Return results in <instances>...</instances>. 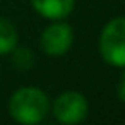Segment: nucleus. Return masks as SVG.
Instances as JSON below:
<instances>
[{
  "instance_id": "obj_1",
  "label": "nucleus",
  "mask_w": 125,
  "mask_h": 125,
  "mask_svg": "<svg viewBox=\"0 0 125 125\" xmlns=\"http://www.w3.org/2000/svg\"><path fill=\"white\" fill-rule=\"evenodd\" d=\"M50 99L40 87H19L9 99V113L14 122L22 125H36L46 118Z\"/></svg>"
},
{
  "instance_id": "obj_2",
  "label": "nucleus",
  "mask_w": 125,
  "mask_h": 125,
  "mask_svg": "<svg viewBox=\"0 0 125 125\" xmlns=\"http://www.w3.org/2000/svg\"><path fill=\"white\" fill-rule=\"evenodd\" d=\"M99 53L103 60L111 65L125 67V17H113L104 24L99 34Z\"/></svg>"
},
{
  "instance_id": "obj_3",
  "label": "nucleus",
  "mask_w": 125,
  "mask_h": 125,
  "mask_svg": "<svg viewBox=\"0 0 125 125\" xmlns=\"http://www.w3.org/2000/svg\"><path fill=\"white\" fill-rule=\"evenodd\" d=\"M50 108H52L55 120L63 125L81 123L86 120L89 113V103L86 96L79 91H65L58 94L53 104H50Z\"/></svg>"
},
{
  "instance_id": "obj_4",
  "label": "nucleus",
  "mask_w": 125,
  "mask_h": 125,
  "mask_svg": "<svg viewBox=\"0 0 125 125\" xmlns=\"http://www.w3.org/2000/svg\"><path fill=\"white\" fill-rule=\"evenodd\" d=\"M72 43H74V29L62 19L45 28V31L40 36V46L43 53L53 58L65 55L72 48Z\"/></svg>"
},
{
  "instance_id": "obj_5",
  "label": "nucleus",
  "mask_w": 125,
  "mask_h": 125,
  "mask_svg": "<svg viewBox=\"0 0 125 125\" xmlns=\"http://www.w3.org/2000/svg\"><path fill=\"white\" fill-rule=\"evenodd\" d=\"M31 5L41 17L60 21L70 16L75 7V0H31Z\"/></svg>"
},
{
  "instance_id": "obj_6",
  "label": "nucleus",
  "mask_w": 125,
  "mask_h": 125,
  "mask_svg": "<svg viewBox=\"0 0 125 125\" xmlns=\"http://www.w3.org/2000/svg\"><path fill=\"white\" fill-rule=\"evenodd\" d=\"M19 41V34L16 26L5 19V17H0V55H9Z\"/></svg>"
},
{
  "instance_id": "obj_7",
  "label": "nucleus",
  "mask_w": 125,
  "mask_h": 125,
  "mask_svg": "<svg viewBox=\"0 0 125 125\" xmlns=\"http://www.w3.org/2000/svg\"><path fill=\"white\" fill-rule=\"evenodd\" d=\"M10 53L14 55L12 60H14V63H16L19 69L26 70V69L31 67V63H33V53H31L29 50H26V48H17V46H16Z\"/></svg>"
},
{
  "instance_id": "obj_8",
  "label": "nucleus",
  "mask_w": 125,
  "mask_h": 125,
  "mask_svg": "<svg viewBox=\"0 0 125 125\" xmlns=\"http://www.w3.org/2000/svg\"><path fill=\"white\" fill-rule=\"evenodd\" d=\"M116 94H118V99L122 103H125V67H123V72L118 79V86H116Z\"/></svg>"
}]
</instances>
